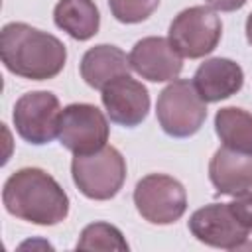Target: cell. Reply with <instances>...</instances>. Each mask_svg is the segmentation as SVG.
I'll use <instances>...</instances> for the list:
<instances>
[{
    "instance_id": "cell-14",
    "label": "cell",
    "mask_w": 252,
    "mask_h": 252,
    "mask_svg": "<svg viewBox=\"0 0 252 252\" xmlns=\"http://www.w3.org/2000/svg\"><path fill=\"white\" fill-rule=\"evenodd\" d=\"M130 57L120 47L110 43H100L87 49L79 63L83 81L98 91H102L110 81L130 75Z\"/></svg>"
},
{
    "instance_id": "cell-2",
    "label": "cell",
    "mask_w": 252,
    "mask_h": 252,
    "mask_svg": "<svg viewBox=\"0 0 252 252\" xmlns=\"http://www.w3.org/2000/svg\"><path fill=\"white\" fill-rule=\"evenodd\" d=\"M4 209L32 224L53 226L69 215V195L41 167H22L14 171L2 189Z\"/></svg>"
},
{
    "instance_id": "cell-9",
    "label": "cell",
    "mask_w": 252,
    "mask_h": 252,
    "mask_svg": "<svg viewBox=\"0 0 252 252\" xmlns=\"http://www.w3.org/2000/svg\"><path fill=\"white\" fill-rule=\"evenodd\" d=\"M187 226L199 242L222 250H240L250 236V228L240 222L230 203H209L197 209Z\"/></svg>"
},
{
    "instance_id": "cell-4",
    "label": "cell",
    "mask_w": 252,
    "mask_h": 252,
    "mask_svg": "<svg viewBox=\"0 0 252 252\" xmlns=\"http://www.w3.org/2000/svg\"><path fill=\"white\" fill-rule=\"evenodd\" d=\"M156 116L161 130L171 138H189L207 120V102L197 93L193 81L175 79L158 96Z\"/></svg>"
},
{
    "instance_id": "cell-5",
    "label": "cell",
    "mask_w": 252,
    "mask_h": 252,
    "mask_svg": "<svg viewBox=\"0 0 252 252\" xmlns=\"http://www.w3.org/2000/svg\"><path fill=\"white\" fill-rule=\"evenodd\" d=\"M167 37L183 57L201 59L217 49L222 37V22L213 8L191 6L171 20Z\"/></svg>"
},
{
    "instance_id": "cell-7",
    "label": "cell",
    "mask_w": 252,
    "mask_h": 252,
    "mask_svg": "<svg viewBox=\"0 0 252 252\" xmlns=\"http://www.w3.org/2000/svg\"><path fill=\"white\" fill-rule=\"evenodd\" d=\"M110 126L102 110L89 102H73L61 110L57 138L73 154H93L106 146Z\"/></svg>"
},
{
    "instance_id": "cell-11",
    "label": "cell",
    "mask_w": 252,
    "mask_h": 252,
    "mask_svg": "<svg viewBox=\"0 0 252 252\" xmlns=\"http://www.w3.org/2000/svg\"><path fill=\"white\" fill-rule=\"evenodd\" d=\"M100 100L110 122L126 128L142 124L150 112L148 89L130 75H122L110 81L100 91Z\"/></svg>"
},
{
    "instance_id": "cell-18",
    "label": "cell",
    "mask_w": 252,
    "mask_h": 252,
    "mask_svg": "<svg viewBox=\"0 0 252 252\" xmlns=\"http://www.w3.org/2000/svg\"><path fill=\"white\" fill-rule=\"evenodd\" d=\"M159 6V0H108L110 14L120 24H140Z\"/></svg>"
},
{
    "instance_id": "cell-6",
    "label": "cell",
    "mask_w": 252,
    "mask_h": 252,
    "mask_svg": "<svg viewBox=\"0 0 252 252\" xmlns=\"http://www.w3.org/2000/svg\"><path fill=\"white\" fill-rule=\"evenodd\" d=\"M134 205L140 217L152 224H173L187 211L185 187L171 175L150 173L134 187Z\"/></svg>"
},
{
    "instance_id": "cell-1",
    "label": "cell",
    "mask_w": 252,
    "mask_h": 252,
    "mask_svg": "<svg viewBox=\"0 0 252 252\" xmlns=\"http://www.w3.org/2000/svg\"><path fill=\"white\" fill-rule=\"evenodd\" d=\"M0 57L4 67L30 81L57 77L67 61L65 43L30 24L10 22L0 32Z\"/></svg>"
},
{
    "instance_id": "cell-3",
    "label": "cell",
    "mask_w": 252,
    "mask_h": 252,
    "mask_svg": "<svg viewBox=\"0 0 252 252\" xmlns=\"http://www.w3.org/2000/svg\"><path fill=\"white\" fill-rule=\"evenodd\" d=\"M71 177L87 199L108 201L118 195L126 181V159L114 146H104L93 154H75Z\"/></svg>"
},
{
    "instance_id": "cell-12",
    "label": "cell",
    "mask_w": 252,
    "mask_h": 252,
    "mask_svg": "<svg viewBox=\"0 0 252 252\" xmlns=\"http://www.w3.org/2000/svg\"><path fill=\"white\" fill-rule=\"evenodd\" d=\"M209 179L217 193L238 197L252 189V154L219 148L209 161Z\"/></svg>"
},
{
    "instance_id": "cell-8",
    "label": "cell",
    "mask_w": 252,
    "mask_h": 252,
    "mask_svg": "<svg viewBox=\"0 0 252 252\" xmlns=\"http://www.w3.org/2000/svg\"><path fill=\"white\" fill-rule=\"evenodd\" d=\"M59 116V98L51 91H30L22 94L12 112L16 132L22 140L33 146L49 144L57 136Z\"/></svg>"
},
{
    "instance_id": "cell-19",
    "label": "cell",
    "mask_w": 252,
    "mask_h": 252,
    "mask_svg": "<svg viewBox=\"0 0 252 252\" xmlns=\"http://www.w3.org/2000/svg\"><path fill=\"white\" fill-rule=\"evenodd\" d=\"M230 207L234 215L240 219V222L252 230V189L234 197V201H230Z\"/></svg>"
},
{
    "instance_id": "cell-15",
    "label": "cell",
    "mask_w": 252,
    "mask_h": 252,
    "mask_svg": "<svg viewBox=\"0 0 252 252\" xmlns=\"http://www.w3.org/2000/svg\"><path fill=\"white\" fill-rule=\"evenodd\" d=\"M53 22L77 41H87L98 33L100 12L93 0H59L53 8Z\"/></svg>"
},
{
    "instance_id": "cell-10",
    "label": "cell",
    "mask_w": 252,
    "mask_h": 252,
    "mask_svg": "<svg viewBox=\"0 0 252 252\" xmlns=\"http://www.w3.org/2000/svg\"><path fill=\"white\" fill-rule=\"evenodd\" d=\"M130 67L146 81H175L183 69V55L173 47L169 37L148 35L134 43L130 51Z\"/></svg>"
},
{
    "instance_id": "cell-16",
    "label": "cell",
    "mask_w": 252,
    "mask_h": 252,
    "mask_svg": "<svg viewBox=\"0 0 252 252\" xmlns=\"http://www.w3.org/2000/svg\"><path fill=\"white\" fill-rule=\"evenodd\" d=\"M215 132L222 146L252 154V114L238 106H224L215 114Z\"/></svg>"
},
{
    "instance_id": "cell-21",
    "label": "cell",
    "mask_w": 252,
    "mask_h": 252,
    "mask_svg": "<svg viewBox=\"0 0 252 252\" xmlns=\"http://www.w3.org/2000/svg\"><path fill=\"white\" fill-rule=\"evenodd\" d=\"M246 39H248V43L252 45V12H250L248 18H246Z\"/></svg>"
},
{
    "instance_id": "cell-17",
    "label": "cell",
    "mask_w": 252,
    "mask_h": 252,
    "mask_svg": "<svg viewBox=\"0 0 252 252\" xmlns=\"http://www.w3.org/2000/svg\"><path fill=\"white\" fill-rule=\"evenodd\" d=\"M79 250H128V242L120 228L110 222H91L81 230Z\"/></svg>"
},
{
    "instance_id": "cell-13",
    "label": "cell",
    "mask_w": 252,
    "mask_h": 252,
    "mask_svg": "<svg viewBox=\"0 0 252 252\" xmlns=\"http://www.w3.org/2000/svg\"><path fill=\"white\" fill-rule=\"evenodd\" d=\"M193 85L205 102H219L236 94L242 89L244 71L232 59L211 57L197 67L193 75Z\"/></svg>"
},
{
    "instance_id": "cell-20",
    "label": "cell",
    "mask_w": 252,
    "mask_h": 252,
    "mask_svg": "<svg viewBox=\"0 0 252 252\" xmlns=\"http://www.w3.org/2000/svg\"><path fill=\"white\" fill-rule=\"evenodd\" d=\"M213 10H219V12H234V10H240L248 0H205Z\"/></svg>"
}]
</instances>
